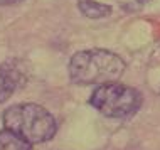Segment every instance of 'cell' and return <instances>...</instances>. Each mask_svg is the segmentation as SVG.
Segmentation results:
<instances>
[{
    "label": "cell",
    "mask_w": 160,
    "mask_h": 150,
    "mask_svg": "<svg viewBox=\"0 0 160 150\" xmlns=\"http://www.w3.org/2000/svg\"><path fill=\"white\" fill-rule=\"evenodd\" d=\"M127 64L118 54L106 49L79 51L71 58L68 74L71 83L79 86L115 83L122 78Z\"/></svg>",
    "instance_id": "cell-1"
},
{
    "label": "cell",
    "mask_w": 160,
    "mask_h": 150,
    "mask_svg": "<svg viewBox=\"0 0 160 150\" xmlns=\"http://www.w3.org/2000/svg\"><path fill=\"white\" fill-rule=\"evenodd\" d=\"M3 128L14 132L29 143H44L54 138L58 123L44 106L37 103H19L8 106L2 115Z\"/></svg>",
    "instance_id": "cell-2"
},
{
    "label": "cell",
    "mask_w": 160,
    "mask_h": 150,
    "mask_svg": "<svg viewBox=\"0 0 160 150\" xmlns=\"http://www.w3.org/2000/svg\"><path fill=\"white\" fill-rule=\"evenodd\" d=\"M143 98L138 89L115 83L99 84L89 96V105L101 115L115 120L130 118L140 110Z\"/></svg>",
    "instance_id": "cell-3"
},
{
    "label": "cell",
    "mask_w": 160,
    "mask_h": 150,
    "mask_svg": "<svg viewBox=\"0 0 160 150\" xmlns=\"http://www.w3.org/2000/svg\"><path fill=\"white\" fill-rule=\"evenodd\" d=\"M22 81H24L22 76H20V72L17 69L0 66V103L7 101L14 95V91L19 89Z\"/></svg>",
    "instance_id": "cell-4"
},
{
    "label": "cell",
    "mask_w": 160,
    "mask_h": 150,
    "mask_svg": "<svg viewBox=\"0 0 160 150\" xmlns=\"http://www.w3.org/2000/svg\"><path fill=\"white\" fill-rule=\"evenodd\" d=\"M78 8L79 12L89 19H103V17L111 15V7L106 3H101L98 0H78Z\"/></svg>",
    "instance_id": "cell-5"
},
{
    "label": "cell",
    "mask_w": 160,
    "mask_h": 150,
    "mask_svg": "<svg viewBox=\"0 0 160 150\" xmlns=\"http://www.w3.org/2000/svg\"><path fill=\"white\" fill-rule=\"evenodd\" d=\"M0 150H32V147L14 132L3 128L0 130Z\"/></svg>",
    "instance_id": "cell-6"
},
{
    "label": "cell",
    "mask_w": 160,
    "mask_h": 150,
    "mask_svg": "<svg viewBox=\"0 0 160 150\" xmlns=\"http://www.w3.org/2000/svg\"><path fill=\"white\" fill-rule=\"evenodd\" d=\"M150 2H153V0H118V5L123 8L125 12H138L142 10L143 7H147Z\"/></svg>",
    "instance_id": "cell-7"
},
{
    "label": "cell",
    "mask_w": 160,
    "mask_h": 150,
    "mask_svg": "<svg viewBox=\"0 0 160 150\" xmlns=\"http://www.w3.org/2000/svg\"><path fill=\"white\" fill-rule=\"evenodd\" d=\"M17 2H22V0H0V5H14Z\"/></svg>",
    "instance_id": "cell-8"
}]
</instances>
